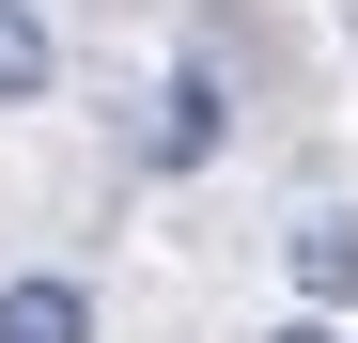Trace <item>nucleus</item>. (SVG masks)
I'll use <instances>...</instances> for the list:
<instances>
[{"label":"nucleus","mask_w":358,"mask_h":343,"mask_svg":"<svg viewBox=\"0 0 358 343\" xmlns=\"http://www.w3.org/2000/svg\"><path fill=\"white\" fill-rule=\"evenodd\" d=\"M47 78H63L47 16H31V0H0V109H47Z\"/></svg>","instance_id":"20e7f679"},{"label":"nucleus","mask_w":358,"mask_h":343,"mask_svg":"<svg viewBox=\"0 0 358 343\" xmlns=\"http://www.w3.org/2000/svg\"><path fill=\"white\" fill-rule=\"evenodd\" d=\"M280 265H296V297H312V312H358V218H343V203H312V218H296V234H280Z\"/></svg>","instance_id":"f03ea898"},{"label":"nucleus","mask_w":358,"mask_h":343,"mask_svg":"<svg viewBox=\"0 0 358 343\" xmlns=\"http://www.w3.org/2000/svg\"><path fill=\"white\" fill-rule=\"evenodd\" d=\"M265 343H343V328H327V312H296V328H265Z\"/></svg>","instance_id":"39448f33"},{"label":"nucleus","mask_w":358,"mask_h":343,"mask_svg":"<svg viewBox=\"0 0 358 343\" xmlns=\"http://www.w3.org/2000/svg\"><path fill=\"white\" fill-rule=\"evenodd\" d=\"M0 343H94V281H63V265L0 281Z\"/></svg>","instance_id":"7ed1b4c3"},{"label":"nucleus","mask_w":358,"mask_h":343,"mask_svg":"<svg viewBox=\"0 0 358 343\" xmlns=\"http://www.w3.org/2000/svg\"><path fill=\"white\" fill-rule=\"evenodd\" d=\"M234 141V94H218V47H187V78L156 94V172H203Z\"/></svg>","instance_id":"f257e3e1"}]
</instances>
